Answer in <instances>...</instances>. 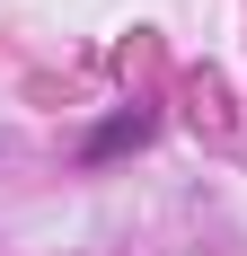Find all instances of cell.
Returning <instances> with one entry per match:
<instances>
[{
  "label": "cell",
  "instance_id": "obj_1",
  "mask_svg": "<svg viewBox=\"0 0 247 256\" xmlns=\"http://www.w3.org/2000/svg\"><path fill=\"white\" fill-rule=\"evenodd\" d=\"M142 132H150V115H115V124H98V132H88V159H115V150H132Z\"/></svg>",
  "mask_w": 247,
  "mask_h": 256
}]
</instances>
